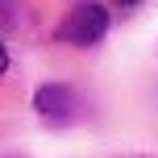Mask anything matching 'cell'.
<instances>
[{"mask_svg":"<svg viewBox=\"0 0 158 158\" xmlns=\"http://www.w3.org/2000/svg\"><path fill=\"white\" fill-rule=\"evenodd\" d=\"M104 33H108V13H104V4H79L54 29V38L67 42V46H96Z\"/></svg>","mask_w":158,"mask_h":158,"instance_id":"cell-1","label":"cell"},{"mask_svg":"<svg viewBox=\"0 0 158 158\" xmlns=\"http://www.w3.org/2000/svg\"><path fill=\"white\" fill-rule=\"evenodd\" d=\"M33 104H38V112L46 121H54V125H67V121L75 117V92L71 87H63V83H46L38 96H33Z\"/></svg>","mask_w":158,"mask_h":158,"instance_id":"cell-2","label":"cell"},{"mask_svg":"<svg viewBox=\"0 0 158 158\" xmlns=\"http://www.w3.org/2000/svg\"><path fill=\"white\" fill-rule=\"evenodd\" d=\"M8 71V54H4V46H0V75Z\"/></svg>","mask_w":158,"mask_h":158,"instance_id":"cell-3","label":"cell"},{"mask_svg":"<svg viewBox=\"0 0 158 158\" xmlns=\"http://www.w3.org/2000/svg\"><path fill=\"white\" fill-rule=\"evenodd\" d=\"M117 4H121V8H133V4H142V0H117Z\"/></svg>","mask_w":158,"mask_h":158,"instance_id":"cell-4","label":"cell"}]
</instances>
